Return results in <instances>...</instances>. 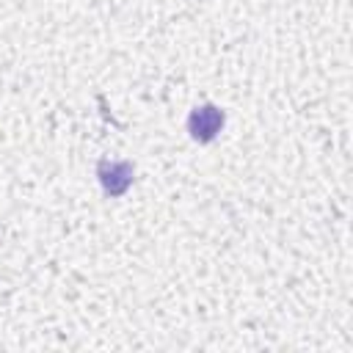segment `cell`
<instances>
[{"label": "cell", "mask_w": 353, "mask_h": 353, "mask_svg": "<svg viewBox=\"0 0 353 353\" xmlns=\"http://www.w3.org/2000/svg\"><path fill=\"white\" fill-rule=\"evenodd\" d=\"M226 124V113L212 105V102H204V105H196L190 113H188V132L196 143H210L218 138V132L223 130Z\"/></svg>", "instance_id": "cell-1"}, {"label": "cell", "mask_w": 353, "mask_h": 353, "mask_svg": "<svg viewBox=\"0 0 353 353\" xmlns=\"http://www.w3.org/2000/svg\"><path fill=\"white\" fill-rule=\"evenodd\" d=\"M97 179L102 185V190L110 196V199H119L130 190L132 179H135V165L130 160H110V157H102L97 163Z\"/></svg>", "instance_id": "cell-2"}]
</instances>
